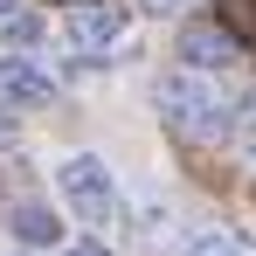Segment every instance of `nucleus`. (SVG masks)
<instances>
[{
  "label": "nucleus",
  "mask_w": 256,
  "mask_h": 256,
  "mask_svg": "<svg viewBox=\"0 0 256 256\" xmlns=\"http://www.w3.org/2000/svg\"><path fill=\"white\" fill-rule=\"evenodd\" d=\"M152 104H160V118H166L180 138H228L236 132V97L214 84L208 70H166L160 84H152Z\"/></svg>",
  "instance_id": "obj_1"
},
{
  "label": "nucleus",
  "mask_w": 256,
  "mask_h": 256,
  "mask_svg": "<svg viewBox=\"0 0 256 256\" xmlns=\"http://www.w3.org/2000/svg\"><path fill=\"white\" fill-rule=\"evenodd\" d=\"M56 187H62V201H70V214L76 222H111L118 214V180H111V166L97 160V152H70L62 166H56Z\"/></svg>",
  "instance_id": "obj_2"
},
{
  "label": "nucleus",
  "mask_w": 256,
  "mask_h": 256,
  "mask_svg": "<svg viewBox=\"0 0 256 256\" xmlns=\"http://www.w3.org/2000/svg\"><path fill=\"white\" fill-rule=\"evenodd\" d=\"M125 28H132V14L118 7V0H76V7L62 14V35H70L76 56H104V48H118Z\"/></svg>",
  "instance_id": "obj_3"
},
{
  "label": "nucleus",
  "mask_w": 256,
  "mask_h": 256,
  "mask_svg": "<svg viewBox=\"0 0 256 256\" xmlns=\"http://www.w3.org/2000/svg\"><path fill=\"white\" fill-rule=\"evenodd\" d=\"M48 97H56V76L35 56H0V111H42Z\"/></svg>",
  "instance_id": "obj_4"
},
{
  "label": "nucleus",
  "mask_w": 256,
  "mask_h": 256,
  "mask_svg": "<svg viewBox=\"0 0 256 256\" xmlns=\"http://www.w3.org/2000/svg\"><path fill=\"white\" fill-rule=\"evenodd\" d=\"M236 56H242V42H236L222 21H187V28H180V70H208L214 76V70H228Z\"/></svg>",
  "instance_id": "obj_5"
},
{
  "label": "nucleus",
  "mask_w": 256,
  "mask_h": 256,
  "mask_svg": "<svg viewBox=\"0 0 256 256\" xmlns=\"http://www.w3.org/2000/svg\"><path fill=\"white\" fill-rule=\"evenodd\" d=\"M14 242H28V250H56V242H62V222H56V208H42V201H21V208H14Z\"/></svg>",
  "instance_id": "obj_6"
},
{
  "label": "nucleus",
  "mask_w": 256,
  "mask_h": 256,
  "mask_svg": "<svg viewBox=\"0 0 256 256\" xmlns=\"http://www.w3.org/2000/svg\"><path fill=\"white\" fill-rule=\"evenodd\" d=\"M180 256H250V242H242L236 228H222V222H208V228H194V236L180 242Z\"/></svg>",
  "instance_id": "obj_7"
},
{
  "label": "nucleus",
  "mask_w": 256,
  "mask_h": 256,
  "mask_svg": "<svg viewBox=\"0 0 256 256\" xmlns=\"http://www.w3.org/2000/svg\"><path fill=\"white\" fill-rule=\"evenodd\" d=\"M222 28L236 42H256V0H222Z\"/></svg>",
  "instance_id": "obj_8"
},
{
  "label": "nucleus",
  "mask_w": 256,
  "mask_h": 256,
  "mask_svg": "<svg viewBox=\"0 0 256 256\" xmlns=\"http://www.w3.org/2000/svg\"><path fill=\"white\" fill-rule=\"evenodd\" d=\"M7 42H14V48L42 42V21H35V14H7Z\"/></svg>",
  "instance_id": "obj_9"
},
{
  "label": "nucleus",
  "mask_w": 256,
  "mask_h": 256,
  "mask_svg": "<svg viewBox=\"0 0 256 256\" xmlns=\"http://www.w3.org/2000/svg\"><path fill=\"white\" fill-rule=\"evenodd\" d=\"M62 256H111V250H104V242H90V236H84V242H70Z\"/></svg>",
  "instance_id": "obj_10"
},
{
  "label": "nucleus",
  "mask_w": 256,
  "mask_h": 256,
  "mask_svg": "<svg viewBox=\"0 0 256 256\" xmlns=\"http://www.w3.org/2000/svg\"><path fill=\"white\" fill-rule=\"evenodd\" d=\"M138 7H146V14H180L187 0H138Z\"/></svg>",
  "instance_id": "obj_11"
},
{
  "label": "nucleus",
  "mask_w": 256,
  "mask_h": 256,
  "mask_svg": "<svg viewBox=\"0 0 256 256\" xmlns=\"http://www.w3.org/2000/svg\"><path fill=\"white\" fill-rule=\"evenodd\" d=\"M0 146H14V118L7 111H0Z\"/></svg>",
  "instance_id": "obj_12"
},
{
  "label": "nucleus",
  "mask_w": 256,
  "mask_h": 256,
  "mask_svg": "<svg viewBox=\"0 0 256 256\" xmlns=\"http://www.w3.org/2000/svg\"><path fill=\"white\" fill-rule=\"evenodd\" d=\"M7 14H14V0H0V21H7Z\"/></svg>",
  "instance_id": "obj_13"
}]
</instances>
